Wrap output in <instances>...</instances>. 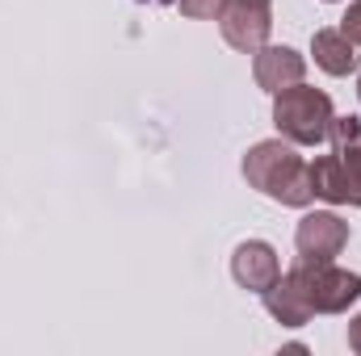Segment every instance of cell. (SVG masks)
<instances>
[{
	"instance_id": "1",
	"label": "cell",
	"mask_w": 361,
	"mask_h": 356,
	"mask_svg": "<svg viewBox=\"0 0 361 356\" xmlns=\"http://www.w3.org/2000/svg\"><path fill=\"white\" fill-rule=\"evenodd\" d=\"M244 180L265 193L277 205H290V210H307L315 201V189H311V168L307 160L294 151V143H286L281 134L277 139H261L248 147L244 164H240Z\"/></svg>"
},
{
	"instance_id": "2",
	"label": "cell",
	"mask_w": 361,
	"mask_h": 356,
	"mask_svg": "<svg viewBox=\"0 0 361 356\" xmlns=\"http://www.w3.org/2000/svg\"><path fill=\"white\" fill-rule=\"evenodd\" d=\"M332 96L311 84H290L273 92V126L286 143L294 147H319L328 143V122H332Z\"/></svg>"
},
{
	"instance_id": "3",
	"label": "cell",
	"mask_w": 361,
	"mask_h": 356,
	"mask_svg": "<svg viewBox=\"0 0 361 356\" xmlns=\"http://www.w3.org/2000/svg\"><path fill=\"white\" fill-rule=\"evenodd\" d=\"M290 272L298 276V285H302V293H307L315 314H345L361 298V272H349L336 260H328V265L298 260Z\"/></svg>"
},
{
	"instance_id": "4",
	"label": "cell",
	"mask_w": 361,
	"mask_h": 356,
	"mask_svg": "<svg viewBox=\"0 0 361 356\" xmlns=\"http://www.w3.org/2000/svg\"><path fill=\"white\" fill-rule=\"evenodd\" d=\"M214 21L231 51L257 55L273 34V0H223Z\"/></svg>"
},
{
	"instance_id": "5",
	"label": "cell",
	"mask_w": 361,
	"mask_h": 356,
	"mask_svg": "<svg viewBox=\"0 0 361 356\" xmlns=\"http://www.w3.org/2000/svg\"><path fill=\"white\" fill-rule=\"evenodd\" d=\"M349 243V222L336 214V210H311L298 218L294 227V248H298V260H311V265H328L345 252Z\"/></svg>"
},
{
	"instance_id": "6",
	"label": "cell",
	"mask_w": 361,
	"mask_h": 356,
	"mask_svg": "<svg viewBox=\"0 0 361 356\" xmlns=\"http://www.w3.org/2000/svg\"><path fill=\"white\" fill-rule=\"evenodd\" d=\"M307 168H311V189H315L319 201L361 210V180H357V172H353V164H349L345 151L332 147L328 155H315Z\"/></svg>"
},
{
	"instance_id": "7",
	"label": "cell",
	"mask_w": 361,
	"mask_h": 356,
	"mask_svg": "<svg viewBox=\"0 0 361 356\" xmlns=\"http://www.w3.org/2000/svg\"><path fill=\"white\" fill-rule=\"evenodd\" d=\"M231 276L240 289L248 293H265L273 281L281 276V260H277V248L265 239H244L235 252H231Z\"/></svg>"
},
{
	"instance_id": "8",
	"label": "cell",
	"mask_w": 361,
	"mask_h": 356,
	"mask_svg": "<svg viewBox=\"0 0 361 356\" xmlns=\"http://www.w3.org/2000/svg\"><path fill=\"white\" fill-rule=\"evenodd\" d=\"M252 80H257V89H265L273 96V92L307 80V59H302L294 46H269V42H265V46L252 55Z\"/></svg>"
},
{
	"instance_id": "9",
	"label": "cell",
	"mask_w": 361,
	"mask_h": 356,
	"mask_svg": "<svg viewBox=\"0 0 361 356\" xmlns=\"http://www.w3.org/2000/svg\"><path fill=\"white\" fill-rule=\"evenodd\" d=\"M261 302H265L269 319H277L281 327H307L315 319V310H311V302H307V293H302V285H298V276L290 268L261 293Z\"/></svg>"
},
{
	"instance_id": "10",
	"label": "cell",
	"mask_w": 361,
	"mask_h": 356,
	"mask_svg": "<svg viewBox=\"0 0 361 356\" xmlns=\"http://www.w3.org/2000/svg\"><path fill=\"white\" fill-rule=\"evenodd\" d=\"M311 55H315V68L328 72V76H349V72H357V46H353L336 25L315 30V38H311Z\"/></svg>"
},
{
	"instance_id": "11",
	"label": "cell",
	"mask_w": 361,
	"mask_h": 356,
	"mask_svg": "<svg viewBox=\"0 0 361 356\" xmlns=\"http://www.w3.org/2000/svg\"><path fill=\"white\" fill-rule=\"evenodd\" d=\"M361 139V117L353 113H332V122H328V143L332 147H349V143H357Z\"/></svg>"
},
{
	"instance_id": "12",
	"label": "cell",
	"mask_w": 361,
	"mask_h": 356,
	"mask_svg": "<svg viewBox=\"0 0 361 356\" xmlns=\"http://www.w3.org/2000/svg\"><path fill=\"white\" fill-rule=\"evenodd\" d=\"M353 46H361V0H349V8H345V17H341V25H336Z\"/></svg>"
},
{
	"instance_id": "13",
	"label": "cell",
	"mask_w": 361,
	"mask_h": 356,
	"mask_svg": "<svg viewBox=\"0 0 361 356\" xmlns=\"http://www.w3.org/2000/svg\"><path fill=\"white\" fill-rule=\"evenodd\" d=\"M219 8H223V0H180V13L189 21H210V17H219Z\"/></svg>"
},
{
	"instance_id": "14",
	"label": "cell",
	"mask_w": 361,
	"mask_h": 356,
	"mask_svg": "<svg viewBox=\"0 0 361 356\" xmlns=\"http://www.w3.org/2000/svg\"><path fill=\"white\" fill-rule=\"evenodd\" d=\"M336 151H345V155H349V164H353V172H357V180H361V139H357V143H349V147H336Z\"/></svg>"
},
{
	"instance_id": "15",
	"label": "cell",
	"mask_w": 361,
	"mask_h": 356,
	"mask_svg": "<svg viewBox=\"0 0 361 356\" xmlns=\"http://www.w3.org/2000/svg\"><path fill=\"white\" fill-rule=\"evenodd\" d=\"M349 348L361 356V314L357 319H349Z\"/></svg>"
},
{
	"instance_id": "16",
	"label": "cell",
	"mask_w": 361,
	"mask_h": 356,
	"mask_svg": "<svg viewBox=\"0 0 361 356\" xmlns=\"http://www.w3.org/2000/svg\"><path fill=\"white\" fill-rule=\"evenodd\" d=\"M357 96H361V76H357Z\"/></svg>"
},
{
	"instance_id": "17",
	"label": "cell",
	"mask_w": 361,
	"mask_h": 356,
	"mask_svg": "<svg viewBox=\"0 0 361 356\" xmlns=\"http://www.w3.org/2000/svg\"><path fill=\"white\" fill-rule=\"evenodd\" d=\"M324 4H336V0H324Z\"/></svg>"
}]
</instances>
